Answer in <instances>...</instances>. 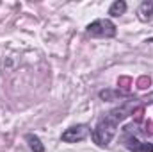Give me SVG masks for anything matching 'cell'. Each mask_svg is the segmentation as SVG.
Segmentation results:
<instances>
[{
  "instance_id": "6da1fadb",
  "label": "cell",
  "mask_w": 153,
  "mask_h": 152,
  "mask_svg": "<svg viewBox=\"0 0 153 152\" xmlns=\"http://www.w3.org/2000/svg\"><path fill=\"white\" fill-rule=\"evenodd\" d=\"M135 108H137V102H125L119 108L109 111V113L96 123V127L93 129V134H91L93 136V141L98 147H107L112 141V138L116 136V132H117V125L126 116H130L132 111H135Z\"/></svg>"
},
{
  "instance_id": "7a4b0ae2",
  "label": "cell",
  "mask_w": 153,
  "mask_h": 152,
  "mask_svg": "<svg viewBox=\"0 0 153 152\" xmlns=\"http://www.w3.org/2000/svg\"><path fill=\"white\" fill-rule=\"evenodd\" d=\"M85 31H87V34L93 36V38H114L116 32H117L116 25L111 20H107V18H100V20L91 22V23L85 27Z\"/></svg>"
},
{
  "instance_id": "3957f363",
  "label": "cell",
  "mask_w": 153,
  "mask_h": 152,
  "mask_svg": "<svg viewBox=\"0 0 153 152\" xmlns=\"http://www.w3.org/2000/svg\"><path fill=\"white\" fill-rule=\"evenodd\" d=\"M89 132H91L89 125H85V123H78V125H71V127H68V129L62 132L61 140H62L64 143H76V141L85 140V138L89 136Z\"/></svg>"
},
{
  "instance_id": "277c9868",
  "label": "cell",
  "mask_w": 153,
  "mask_h": 152,
  "mask_svg": "<svg viewBox=\"0 0 153 152\" xmlns=\"http://www.w3.org/2000/svg\"><path fill=\"white\" fill-rule=\"evenodd\" d=\"M123 145L132 152H153V143L148 141H141L135 134H130L128 131H125L123 136Z\"/></svg>"
},
{
  "instance_id": "5b68a950",
  "label": "cell",
  "mask_w": 153,
  "mask_h": 152,
  "mask_svg": "<svg viewBox=\"0 0 153 152\" xmlns=\"http://www.w3.org/2000/svg\"><path fill=\"white\" fill-rule=\"evenodd\" d=\"M137 16L141 22H152L153 20V2L152 0H146L139 5L137 9Z\"/></svg>"
},
{
  "instance_id": "8992f818",
  "label": "cell",
  "mask_w": 153,
  "mask_h": 152,
  "mask_svg": "<svg viewBox=\"0 0 153 152\" xmlns=\"http://www.w3.org/2000/svg\"><path fill=\"white\" fill-rule=\"evenodd\" d=\"M125 13H126V2L125 0H116V2H112V5L109 7V14L114 16V18L125 14Z\"/></svg>"
},
{
  "instance_id": "52a82bcc",
  "label": "cell",
  "mask_w": 153,
  "mask_h": 152,
  "mask_svg": "<svg viewBox=\"0 0 153 152\" xmlns=\"http://www.w3.org/2000/svg\"><path fill=\"white\" fill-rule=\"evenodd\" d=\"M98 95H100L102 100H116L117 97H126L128 93L126 91H119V90H102Z\"/></svg>"
},
{
  "instance_id": "ba28073f",
  "label": "cell",
  "mask_w": 153,
  "mask_h": 152,
  "mask_svg": "<svg viewBox=\"0 0 153 152\" xmlns=\"http://www.w3.org/2000/svg\"><path fill=\"white\" fill-rule=\"evenodd\" d=\"M25 140H27V143H29V147H30L32 152H45V145L41 143V140L36 134H27Z\"/></svg>"
},
{
  "instance_id": "9c48e42d",
  "label": "cell",
  "mask_w": 153,
  "mask_h": 152,
  "mask_svg": "<svg viewBox=\"0 0 153 152\" xmlns=\"http://www.w3.org/2000/svg\"><path fill=\"white\" fill-rule=\"evenodd\" d=\"M137 84H139V88H148L152 84V81H150V77H141Z\"/></svg>"
}]
</instances>
